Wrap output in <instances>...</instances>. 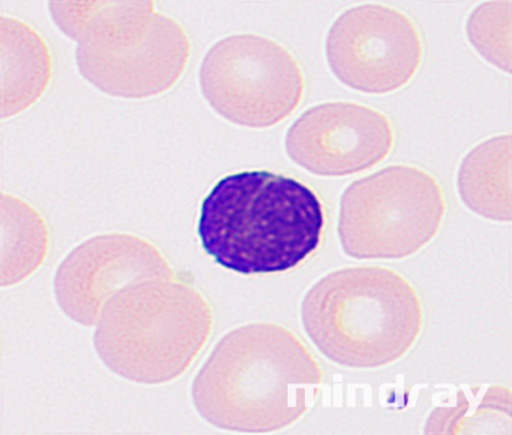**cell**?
<instances>
[{
    "instance_id": "obj_4",
    "label": "cell",
    "mask_w": 512,
    "mask_h": 435,
    "mask_svg": "<svg viewBox=\"0 0 512 435\" xmlns=\"http://www.w3.org/2000/svg\"><path fill=\"white\" fill-rule=\"evenodd\" d=\"M304 329L329 360L376 368L402 358L416 343L423 310L415 288L399 273L354 267L320 279L301 309Z\"/></svg>"
},
{
    "instance_id": "obj_7",
    "label": "cell",
    "mask_w": 512,
    "mask_h": 435,
    "mask_svg": "<svg viewBox=\"0 0 512 435\" xmlns=\"http://www.w3.org/2000/svg\"><path fill=\"white\" fill-rule=\"evenodd\" d=\"M202 91L216 112L238 125L265 128L290 116L305 89L303 71L282 45L262 36L228 37L207 53Z\"/></svg>"
},
{
    "instance_id": "obj_12",
    "label": "cell",
    "mask_w": 512,
    "mask_h": 435,
    "mask_svg": "<svg viewBox=\"0 0 512 435\" xmlns=\"http://www.w3.org/2000/svg\"><path fill=\"white\" fill-rule=\"evenodd\" d=\"M460 196L473 212L496 221L511 218V137H493L464 159L458 176Z\"/></svg>"
},
{
    "instance_id": "obj_13",
    "label": "cell",
    "mask_w": 512,
    "mask_h": 435,
    "mask_svg": "<svg viewBox=\"0 0 512 435\" xmlns=\"http://www.w3.org/2000/svg\"><path fill=\"white\" fill-rule=\"evenodd\" d=\"M511 3H487L477 8L467 23L476 50L494 66L510 73Z\"/></svg>"
},
{
    "instance_id": "obj_6",
    "label": "cell",
    "mask_w": 512,
    "mask_h": 435,
    "mask_svg": "<svg viewBox=\"0 0 512 435\" xmlns=\"http://www.w3.org/2000/svg\"><path fill=\"white\" fill-rule=\"evenodd\" d=\"M446 210L443 191L416 167L392 166L353 183L340 200L338 234L357 259H400L427 245Z\"/></svg>"
},
{
    "instance_id": "obj_10",
    "label": "cell",
    "mask_w": 512,
    "mask_h": 435,
    "mask_svg": "<svg viewBox=\"0 0 512 435\" xmlns=\"http://www.w3.org/2000/svg\"><path fill=\"white\" fill-rule=\"evenodd\" d=\"M168 275L174 272L153 245L132 235L109 234L70 253L57 272L55 290L67 316L93 326L120 289L138 280Z\"/></svg>"
},
{
    "instance_id": "obj_3",
    "label": "cell",
    "mask_w": 512,
    "mask_h": 435,
    "mask_svg": "<svg viewBox=\"0 0 512 435\" xmlns=\"http://www.w3.org/2000/svg\"><path fill=\"white\" fill-rule=\"evenodd\" d=\"M59 29L77 43L81 75L100 91L125 99L172 88L190 60L191 43L174 19L151 2L50 3Z\"/></svg>"
},
{
    "instance_id": "obj_11",
    "label": "cell",
    "mask_w": 512,
    "mask_h": 435,
    "mask_svg": "<svg viewBox=\"0 0 512 435\" xmlns=\"http://www.w3.org/2000/svg\"><path fill=\"white\" fill-rule=\"evenodd\" d=\"M52 77L44 39L29 25L2 17V107L12 116L34 104Z\"/></svg>"
},
{
    "instance_id": "obj_2",
    "label": "cell",
    "mask_w": 512,
    "mask_h": 435,
    "mask_svg": "<svg viewBox=\"0 0 512 435\" xmlns=\"http://www.w3.org/2000/svg\"><path fill=\"white\" fill-rule=\"evenodd\" d=\"M323 205L303 183L267 171L222 179L204 200L199 236L221 266L244 275L294 269L319 247Z\"/></svg>"
},
{
    "instance_id": "obj_8",
    "label": "cell",
    "mask_w": 512,
    "mask_h": 435,
    "mask_svg": "<svg viewBox=\"0 0 512 435\" xmlns=\"http://www.w3.org/2000/svg\"><path fill=\"white\" fill-rule=\"evenodd\" d=\"M326 57L336 78L365 93H389L407 85L423 61V43L404 13L364 5L341 15L326 39Z\"/></svg>"
},
{
    "instance_id": "obj_5",
    "label": "cell",
    "mask_w": 512,
    "mask_h": 435,
    "mask_svg": "<svg viewBox=\"0 0 512 435\" xmlns=\"http://www.w3.org/2000/svg\"><path fill=\"white\" fill-rule=\"evenodd\" d=\"M213 325L210 306L174 275L135 281L105 305L95 349L115 374L134 382L172 381L192 365Z\"/></svg>"
},
{
    "instance_id": "obj_1",
    "label": "cell",
    "mask_w": 512,
    "mask_h": 435,
    "mask_svg": "<svg viewBox=\"0 0 512 435\" xmlns=\"http://www.w3.org/2000/svg\"><path fill=\"white\" fill-rule=\"evenodd\" d=\"M321 380L319 365L293 333L253 324L216 346L195 379L193 399L199 413L219 428L270 432L311 407Z\"/></svg>"
},
{
    "instance_id": "obj_9",
    "label": "cell",
    "mask_w": 512,
    "mask_h": 435,
    "mask_svg": "<svg viewBox=\"0 0 512 435\" xmlns=\"http://www.w3.org/2000/svg\"><path fill=\"white\" fill-rule=\"evenodd\" d=\"M394 130L380 111L352 102H328L305 111L285 139L290 159L324 177L361 173L393 149Z\"/></svg>"
}]
</instances>
